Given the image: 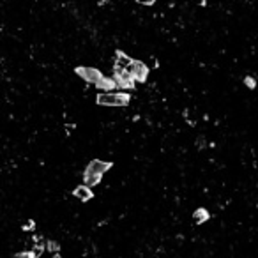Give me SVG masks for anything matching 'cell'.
<instances>
[{
    "label": "cell",
    "instance_id": "cell-1",
    "mask_svg": "<svg viewBox=\"0 0 258 258\" xmlns=\"http://www.w3.org/2000/svg\"><path fill=\"white\" fill-rule=\"evenodd\" d=\"M131 101L129 94H120V92H104L97 95L95 103L101 106H127Z\"/></svg>",
    "mask_w": 258,
    "mask_h": 258
},
{
    "label": "cell",
    "instance_id": "cell-2",
    "mask_svg": "<svg viewBox=\"0 0 258 258\" xmlns=\"http://www.w3.org/2000/svg\"><path fill=\"white\" fill-rule=\"evenodd\" d=\"M75 73L80 76V78H84L87 84H99L101 80H103V75H101V71H97L95 68H76Z\"/></svg>",
    "mask_w": 258,
    "mask_h": 258
},
{
    "label": "cell",
    "instance_id": "cell-3",
    "mask_svg": "<svg viewBox=\"0 0 258 258\" xmlns=\"http://www.w3.org/2000/svg\"><path fill=\"white\" fill-rule=\"evenodd\" d=\"M127 73L133 76V80H135V82H140V84L147 82L149 69H147V66H145L143 62H140V60H133L131 68L127 69Z\"/></svg>",
    "mask_w": 258,
    "mask_h": 258
},
{
    "label": "cell",
    "instance_id": "cell-4",
    "mask_svg": "<svg viewBox=\"0 0 258 258\" xmlns=\"http://www.w3.org/2000/svg\"><path fill=\"white\" fill-rule=\"evenodd\" d=\"M113 80H115V85L120 88H135V80L127 71H119L115 69V75H113Z\"/></svg>",
    "mask_w": 258,
    "mask_h": 258
},
{
    "label": "cell",
    "instance_id": "cell-5",
    "mask_svg": "<svg viewBox=\"0 0 258 258\" xmlns=\"http://www.w3.org/2000/svg\"><path fill=\"white\" fill-rule=\"evenodd\" d=\"M111 168L110 161H103V159H92L87 167V173H95V175H103L104 172H108Z\"/></svg>",
    "mask_w": 258,
    "mask_h": 258
},
{
    "label": "cell",
    "instance_id": "cell-6",
    "mask_svg": "<svg viewBox=\"0 0 258 258\" xmlns=\"http://www.w3.org/2000/svg\"><path fill=\"white\" fill-rule=\"evenodd\" d=\"M131 64H133V60L129 59L126 53H122V52L115 53V69H119V71H127V69L131 68Z\"/></svg>",
    "mask_w": 258,
    "mask_h": 258
},
{
    "label": "cell",
    "instance_id": "cell-7",
    "mask_svg": "<svg viewBox=\"0 0 258 258\" xmlns=\"http://www.w3.org/2000/svg\"><path fill=\"white\" fill-rule=\"evenodd\" d=\"M73 195L76 196L78 200H82V202H88V200H92V196H94V193H92V189L88 186H78L75 191H73Z\"/></svg>",
    "mask_w": 258,
    "mask_h": 258
},
{
    "label": "cell",
    "instance_id": "cell-8",
    "mask_svg": "<svg viewBox=\"0 0 258 258\" xmlns=\"http://www.w3.org/2000/svg\"><path fill=\"white\" fill-rule=\"evenodd\" d=\"M101 179H103V175L87 173V172H85V173H84V180H85V186H88V187H92V186H97V184L101 182Z\"/></svg>",
    "mask_w": 258,
    "mask_h": 258
},
{
    "label": "cell",
    "instance_id": "cell-9",
    "mask_svg": "<svg viewBox=\"0 0 258 258\" xmlns=\"http://www.w3.org/2000/svg\"><path fill=\"white\" fill-rule=\"evenodd\" d=\"M193 218H195V221L198 223V225H202V223L209 221V212L205 211V209H198V211H195V214H193Z\"/></svg>",
    "mask_w": 258,
    "mask_h": 258
},
{
    "label": "cell",
    "instance_id": "cell-10",
    "mask_svg": "<svg viewBox=\"0 0 258 258\" xmlns=\"http://www.w3.org/2000/svg\"><path fill=\"white\" fill-rule=\"evenodd\" d=\"M95 87L103 88V90H110L111 87H117V85H115V80L113 78H104L103 76V80H101L99 84H95Z\"/></svg>",
    "mask_w": 258,
    "mask_h": 258
},
{
    "label": "cell",
    "instance_id": "cell-11",
    "mask_svg": "<svg viewBox=\"0 0 258 258\" xmlns=\"http://www.w3.org/2000/svg\"><path fill=\"white\" fill-rule=\"evenodd\" d=\"M14 258H36V255L30 253V251H25V253H18V255H14Z\"/></svg>",
    "mask_w": 258,
    "mask_h": 258
},
{
    "label": "cell",
    "instance_id": "cell-12",
    "mask_svg": "<svg viewBox=\"0 0 258 258\" xmlns=\"http://www.w3.org/2000/svg\"><path fill=\"white\" fill-rule=\"evenodd\" d=\"M48 250L53 251V253H55V251H59V244L53 243V241H48Z\"/></svg>",
    "mask_w": 258,
    "mask_h": 258
},
{
    "label": "cell",
    "instance_id": "cell-13",
    "mask_svg": "<svg viewBox=\"0 0 258 258\" xmlns=\"http://www.w3.org/2000/svg\"><path fill=\"white\" fill-rule=\"evenodd\" d=\"M32 227H34V221H28L23 225V230H32Z\"/></svg>",
    "mask_w": 258,
    "mask_h": 258
},
{
    "label": "cell",
    "instance_id": "cell-14",
    "mask_svg": "<svg viewBox=\"0 0 258 258\" xmlns=\"http://www.w3.org/2000/svg\"><path fill=\"white\" fill-rule=\"evenodd\" d=\"M140 4H143V5H151V4H154L156 0H138Z\"/></svg>",
    "mask_w": 258,
    "mask_h": 258
},
{
    "label": "cell",
    "instance_id": "cell-15",
    "mask_svg": "<svg viewBox=\"0 0 258 258\" xmlns=\"http://www.w3.org/2000/svg\"><path fill=\"white\" fill-rule=\"evenodd\" d=\"M246 85H250V88H255V82L251 78H246Z\"/></svg>",
    "mask_w": 258,
    "mask_h": 258
},
{
    "label": "cell",
    "instance_id": "cell-16",
    "mask_svg": "<svg viewBox=\"0 0 258 258\" xmlns=\"http://www.w3.org/2000/svg\"><path fill=\"white\" fill-rule=\"evenodd\" d=\"M52 258H62V257H59V255H53V257Z\"/></svg>",
    "mask_w": 258,
    "mask_h": 258
}]
</instances>
